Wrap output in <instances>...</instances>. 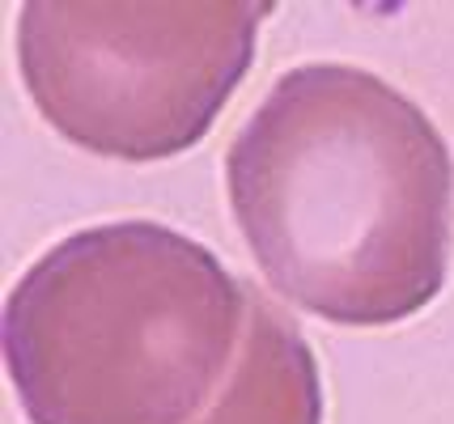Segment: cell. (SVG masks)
Instances as JSON below:
<instances>
[{
    "label": "cell",
    "mask_w": 454,
    "mask_h": 424,
    "mask_svg": "<svg viewBox=\"0 0 454 424\" xmlns=\"http://www.w3.org/2000/svg\"><path fill=\"white\" fill-rule=\"evenodd\" d=\"M259 272L285 302L344 327L420 314L446 284L454 162L437 123L356 64H297L225 153Z\"/></svg>",
    "instance_id": "1"
},
{
    "label": "cell",
    "mask_w": 454,
    "mask_h": 424,
    "mask_svg": "<svg viewBox=\"0 0 454 424\" xmlns=\"http://www.w3.org/2000/svg\"><path fill=\"white\" fill-rule=\"evenodd\" d=\"M251 323V281L161 221L59 238L4 302L30 424H200Z\"/></svg>",
    "instance_id": "2"
},
{
    "label": "cell",
    "mask_w": 454,
    "mask_h": 424,
    "mask_svg": "<svg viewBox=\"0 0 454 424\" xmlns=\"http://www.w3.org/2000/svg\"><path fill=\"white\" fill-rule=\"evenodd\" d=\"M268 13L238 0H26L21 81L64 141L123 162L175 158L247 77Z\"/></svg>",
    "instance_id": "3"
},
{
    "label": "cell",
    "mask_w": 454,
    "mask_h": 424,
    "mask_svg": "<svg viewBox=\"0 0 454 424\" xmlns=\"http://www.w3.org/2000/svg\"><path fill=\"white\" fill-rule=\"evenodd\" d=\"M200 424H323L315 352L259 284H251V323L234 374Z\"/></svg>",
    "instance_id": "4"
}]
</instances>
